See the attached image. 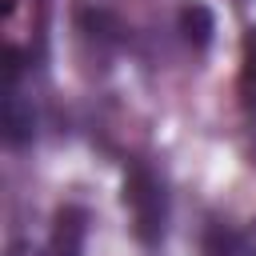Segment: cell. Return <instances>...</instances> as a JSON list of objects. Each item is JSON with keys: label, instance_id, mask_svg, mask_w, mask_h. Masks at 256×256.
I'll return each mask as SVG.
<instances>
[{"label": "cell", "instance_id": "obj_1", "mask_svg": "<svg viewBox=\"0 0 256 256\" xmlns=\"http://www.w3.org/2000/svg\"><path fill=\"white\" fill-rule=\"evenodd\" d=\"M124 204L132 212V228L144 244H160L164 228H168V192L160 184V176L144 164H136L124 180Z\"/></svg>", "mask_w": 256, "mask_h": 256}, {"label": "cell", "instance_id": "obj_3", "mask_svg": "<svg viewBox=\"0 0 256 256\" xmlns=\"http://www.w3.org/2000/svg\"><path fill=\"white\" fill-rule=\"evenodd\" d=\"M204 252L208 256H256V220H248L244 228L212 224L204 236Z\"/></svg>", "mask_w": 256, "mask_h": 256}, {"label": "cell", "instance_id": "obj_2", "mask_svg": "<svg viewBox=\"0 0 256 256\" xmlns=\"http://www.w3.org/2000/svg\"><path fill=\"white\" fill-rule=\"evenodd\" d=\"M4 136L8 144H24L32 136V108L16 88V52H8V80H4Z\"/></svg>", "mask_w": 256, "mask_h": 256}, {"label": "cell", "instance_id": "obj_4", "mask_svg": "<svg viewBox=\"0 0 256 256\" xmlns=\"http://www.w3.org/2000/svg\"><path fill=\"white\" fill-rule=\"evenodd\" d=\"M84 252V212L80 208H60L56 224H52V236H48V248L40 256H80Z\"/></svg>", "mask_w": 256, "mask_h": 256}, {"label": "cell", "instance_id": "obj_5", "mask_svg": "<svg viewBox=\"0 0 256 256\" xmlns=\"http://www.w3.org/2000/svg\"><path fill=\"white\" fill-rule=\"evenodd\" d=\"M240 96L244 108L256 112V28L244 36V60H240Z\"/></svg>", "mask_w": 256, "mask_h": 256}]
</instances>
